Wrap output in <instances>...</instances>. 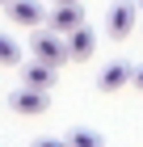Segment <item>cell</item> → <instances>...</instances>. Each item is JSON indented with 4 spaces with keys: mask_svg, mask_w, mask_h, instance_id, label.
<instances>
[{
    "mask_svg": "<svg viewBox=\"0 0 143 147\" xmlns=\"http://www.w3.org/2000/svg\"><path fill=\"white\" fill-rule=\"evenodd\" d=\"M51 4H72V0H51Z\"/></svg>",
    "mask_w": 143,
    "mask_h": 147,
    "instance_id": "cell-12",
    "label": "cell"
},
{
    "mask_svg": "<svg viewBox=\"0 0 143 147\" xmlns=\"http://www.w3.org/2000/svg\"><path fill=\"white\" fill-rule=\"evenodd\" d=\"M0 4H9V0H0Z\"/></svg>",
    "mask_w": 143,
    "mask_h": 147,
    "instance_id": "cell-13",
    "label": "cell"
},
{
    "mask_svg": "<svg viewBox=\"0 0 143 147\" xmlns=\"http://www.w3.org/2000/svg\"><path fill=\"white\" fill-rule=\"evenodd\" d=\"M4 9H9V21L21 25V30H38V25H46V9L38 4V0H9Z\"/></svg>",
    "mask_w": 143,
    "mask_h": 147,
    "instance_id": "cell-5",
    "label": "cell"
},
{
    "mask_svg": "<svg viewBox=\"0 0 143 147\" xmlns=\"http://www.w3.org/2000/svg\"><path fill=\"white\" fill-rule=\"evenodd\" d=\"M30 55L42 59V63H51V67H63V63H72V46H67V34H59V30H34L30 38Z\"/></svg>",
    "mask_w": 143,
    "mask_h": 147,
    "instance_id": "cell-1",
    "label": "cell"
},
{
    "mask_svg": "<svg viewBox=\"0 0 143 147\" xmlns=\"http://www.w3.org/2000/svg\"><path fill=\"white\" fill-rule=\"evenodd\" d=\"M21 84H34V88H55V67L42 63V59H34V63H25Z\"/></svg>",
    "mask_w": 143,
    "mask_h": 147,
    "instance_id": "cell-8",
    "label": "cell"
},
{
    "mask_svg": "<svg viewBox=\"0 0 143 147\" xmlns=\"http://www.w3.org/2000/svg\"><path fill=\"white\" fill-rule=\"evenodd\" d=\"M139 9H135V0H114L110 13H105V34H110L114 42H126V38L135 34V25H139Z\"/></svg>",
    "mask_w": 143,
    "mask_h": 147,
    "instance_id": "cell-2",
    "label": "cell"
},
{
    "mask_svg": "<svg viewBox=\"0 0 143 147\" xmlns=\"http://www.w3.org/2000/svg\"><path fill=\"white\" fill-rule=\"evenodd\" d=\"M139 4H143V0H139Z\"/></svg>",
    "mask_w": 143,
    "mask_h": 147,
    "instance_id": "cell-14",
    "label": "cell"
},
{
    "mask_svg": "<svg viewBox=\"0 0 143 147\" xmlns=\"http://www.w3.org/2000/svg\"><path fill=\"white\" fill-rule=\"evenodd\" d=\"M9 105H13V113H21V118H38V113H46V109H51V88L21 84V88H13Z\"/></svg>",
    "mask_w": 143,
    "mask_h": 147,
    "instance_id": "cell-3",
    "label": "cell"
},
{
    "mask_svg": "<svg viewBox=\"0 0 143 147\" xmlns=\"http://www.w3.org/2000/svg\"><path fill=\"white\" fill-rule=\"evenodd\" d=\"M67 46H72V63H84V59H93V51H97V34H93L88 25H80V30L67 34Z\"/></svg>",
    "mask_w": 143,
    "mask_h": 147,
    "instance_id": "cell-7",
    "label": "cell"
},
{
    "mask_svg": "<svg viewBox=\"0 0 143 147\" xmlns=\"http://www.w3.org/2000/svg\"><path fill=\"white\" fill-rule=\"evenodd\" d=\"M46 25L59 30V34L80 30V25H84V9H80V0H72V4H55V9L46 13Z\"/></svg>",
    "mask_w": 143,
    "mask_h": 147,
    "instance_id": "cell-6",
    "label": "cell"
},
{
    "mask_svg": "<svg viewBox=\"0 0 143 147\" xmlns=\"http://www.w3.org/2000/svg\"><path fill=\"white\" fill-rule=\"evenodd\" d=\"M126 84H135V63H126V59L105 63L101 76H97V92H118V88H126Z\"/></svg>",
    "mask_w": 143,
    "mask_h": 147,
    "instance_id": "cell-4",
    "label": "cell"
},
{
    "mask_svg": "<svg viewBox=\"0 0 143 147\" xmlns=\"http://www.w3.org/2000/svg\"><path fill=\"white\" fill-rule=\"evenodd\" d=\"M17 63H21V46L9 34H0V67H17Z\"/></svg>",
    "mask_w": 143,
    "mask_h": 147,
    "instance_id": "cell-9",
    "label": "cell"
},
{
    "mask_svg": "<svg viewBox=\"0 0 143 147\" xmlns=\"http://www.w3.org/2000/svg\"><path fill=\"white\" fill-rule=\"evenodd\" d=\"M135 88L143 92V67H135Z\"/></svg>",
    "mask_w": 143,
    "mask_h": 147,
    "instance_id": "cell-11",
    "label": "cell"
},
{
    "mask_svg": "<svg viewBox=\"0 0 143 147\" xmlns=\"http://www.w3.org/2000/svg\"><path fill=\"white\" fill-rule=\"evenodd\" d=\"M67 143H76V147H101V135L88 130V126H76V130L67 135Z\"/></svg>",
    "mask_w": 143,
    "mask_h": 147,
    "instance_id": "cell-10",
    "label": "cell"
}]
</instances>
